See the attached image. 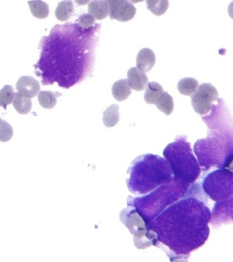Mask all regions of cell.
<instances>
[{
  "label": "cell",
  "mask_w": 233,
  "mask_h": 262,
  "mask_svg": "<svg viewBox=\"0 0 233 262\" xmlns=\"http://www.w3.org/2000/svg\"><path fill=\"white\" fill-rule=\"evenodd\" d=\"M188 185L174 178L171 183L161 186L149 195L136 198L129 196L127 205L137 210L147 228L164 209L184 196Z\"/></svg>",
  "instance_id": "obj_3"
},
{
  "label": "cell",
  "mask_w": 233,
  "mask_h": 262,
  "mask_svg": "<svg viewBox=\"0 0 233 262\" xmlns=\"http://www.w3.org/2000/svg\"><path fill=\"white\" fill-rule=\"evenodd\" d=\"M163 155L170 164L176 181L189 185L198 178L201 168L186 138H178L168 145L164 150Z\"/></svg>",
  "instance_id": "obj_4"
},
{
  "label": "cell",
  "mask_w": 233,
  "mask_h": 262,
  "mask_svg": "<svg viewBox=\"0 0 233 262\" xmlns=\"http://www.w3.org/2000/svg\"><path fill=\"white\" fill-rule=\"evenodd\" d=\"M16 91L29 99L35 98L40 90L39 82L31 76H22L16 83Z\"/></svg>",
  "instance_id": "obj_8"
},
{
  "label": "cell",
  "mask_w": 233,
  "mask_h": 262,
  "mask_svg": "<svg viewBox=\"0 0 233 262\" xmlns=\"http://www.w3.org/2000/svg\"><path fill=\"white\" fill-rule=\"evenodd\" d=\"M127 173L130 175L127 186L135 195L152 192L174 180L170 164L158 156L150 154L135 159Z\"/></svg>",
  "instance_id": "obj_2"
},
{
  "label": "cell",
  "mask_w": 233,
  "mask_h": 262,
  "mask_svg": "<svg viewBox=\"0 0 233 262\" xmlns=\"http://www.w3.org/2000/svg\"><path fill=\"white\" fill-rule=\"evenodd\" d=\"M211 215L202 201L192 197L183 199L150 223L148 241L151 246L162 249L167 247L169 257L173 253L177 256H187L203 246L208 238L207 224Z\"/></svg>",
  "instance_id": "obj_1"
},
{
  "label": "cell",
  "mask_w": 233,
  "mask_h": 262,
  "mask_svg": "<svg viewBox=\"0 0 233 262\" xmlns=\"http://www.w3.org/2000/svg\"><path fill=\"white\" fill-rule=\"evenodd\" d=\"M1 140L7 142L11 139L13 135V129L6 121L1 120Z\"/></svg>",
  "instance_id": "obj_23"
},
{
  "label": "cell",
  "mask_w": 233,
  "mask_h": 262,
  "mask_svg": "<svg viewBox=\"0 0 233 262\" xmlns=\"http://www.w3.org/2000/svg\"><path fill=\"white\" fill-rule=\"evenodd\" d=\"M227 10L228 15H229L230 18L233 19V2L230 3L229 6L228 7Z\"/></svg>",
  "instance_id": "obj_25"
},
{
  "label": "cell",
  "mask_w": 233,
  "mask_h": 262,
  "mask_svg": "<svg viewBox=\"0 0 233 262\" xmlns=\"http://www.w3.org/2000/svg\"><path fill=\"white\" fill-rule=\"evenodd\" d=\"M88 9L89 13L97 20L105 19L109 13L107 1H92L89 3Z\"/></svg>",
  "instance_id": "obj_12"
},
{
  "label": "cell",
  "mask_w": 233,
  "mask_h": 262,
  "mask_svg": "<svg viewBox=\"0 0 233 262\" xmlns=\"http://www.w3.org/2000/svg\"><path fill=\"white\" fill-rule=\"evenodd\" d=\"M156 56L154 51L149 48H143L138 53L136 64L138 69L148 73L155 64Z\"/></svg>",
  "instance_id": "obj_10"
},
{
  "label": "cell",
  "mask_w": 233,
  "mask_h": 262,
  "mask_svg": "<svg viewBox=\"0 0 233 262\" xmlns=\"http://www.w3.org/2000/svg\"><path fill=\"white\" fill-rule=\"evenodd\" d=\"M199 88L197 80L193 78H184L178 82V91L181 95L192 96Z\"/></svg>",
  "instance_id": "obj_16"
},
{
  "label": "cell",
  "mask_w": 233,
  "mask_h": 262,
  "mask_svg": "<svg viewBox=\"0 0 233 262\" xmlns=\"http://www.w3.org/2000/svg\"><path fill=\"white\" fill-rule=\"evenodd\" d=\"M231 177L228 172L217 170L210 173L206 177L203 183L205 192L215 202L222 201L227 197L228 183L231 181Z\"/></svg>",
  "instance_id": "obj_5"
},
{
  "label": "cell",
  "mask_w": 233,
  "mask_h": 262,
  "mask_svg": "<svg viewBox=\"0 0 233 262\" xmlns=\"http://www.w3.org/2000/svg\"><path fill=\"white\" fill-rule=\"evenodd\" d=\"M60 94H54L52 91H41L38 95L37 99L41 106L45 109H52L56 106L57 98Z\"/></svg>",
  "instance_id": "obj_17"
},
{
  "label": "cell",
  "mask_w": 233,
  "mask_h": 262,
  "mask_svg": "<svg viewBox=\"0 0 233 262\" xmlns=\"http://www.w3.org/2000/svg\"><path fill=\"white\" fill-rule=\"evenodd\" d=\"M127 78L131 88L136 91H143L145 90L149 81L145 72L137 67L131 68L129 70Z\"/></svg>",
  "instance_id": "obj_9"
},
{
  "label": "cell",
  "mask_w": 233,
  "mask_h": 262,
  "mask_svg": "<svg viewBox=\"0 0 233 262\" xmlns=\"http://www.w3.org/2000/svg\"><path fill=\"white\" fill-rule=\"evenodd\" d=\"M74 11V4L72 1H62L58 4L55 16L61 22L69 20L73 15Z\"/></svg>",
  "instance_id": "obj_15"
},
{
  "label": "cell",
  "mask_w": 233,
  "mask_h": 262,
  "mask_svg": "<svg viewBox=\"0 0 233 262\" xmlns=\"http://www.w3.org/2000/svg\"><path fill=\"white\" fill-rule=\"evenodd\" d=\"M163 93V89L161 84L156 82H150L144 95V100L147 104H156Z\"/></svg>",
  "instance_id": "obj_13"
},
{
  "label": "cell",
  "mask_w": 233,
  "mask_h": 262,
  "mask_svg": "<svg viewBox=\"0 0 233 262\" xmlns=\"http://www.w3.org/2000/svg\"><path fill=\"white\" fill-rule=\"evenodd\" d=\"M29 8L33 16L38 19L48 18L49 13V6L48 4L42 1L28 2Z\"/></svg>",
  "instance_id": "obj_18"
},
{
  "label": "cell",
  "mask_w": 233,
  "mask_h": 262,
  "mask_svg": "<svg viewBox=\"0 0 233 262\" xmlns=\"http://www.w3.org/2000/svg\"><path fill=\"white\" fill-rule=\"evenodd\" d=\"M103 122L108 128L116 126L120 120L119 106L112 104L103 112Z\"/></svg>",
  "instance_id": "obj_14"
},
{
  "label": "cell",
  "mask_w": 233,
  "mask_h": 262,
  "mask_svg": "<svg viewBox=\"0 0 233 262\" xmlns=\"http://www.w3.org/2000/svg\"><path fill=\"white\" fill-rule=\"evenodd\" d=\"M146 3L147 10L156 16L163 15L169 6L168 1H147Z\"/></svg>",
  "instance_id": "obj_22"
},
{
  "label": "cell",
  "mask_w": 233,
  "mask_h": 262,
  "mask_svg": "<svg viewBox=\"0 0 233 262\" xmlns=\"http://www.w3.org/2000/svg\"><path fill=\"white\" fill-rule=\"evenodd\" d=\"M219 93L215 86L209 83H203L192 96V105L195 112L200 115L208 113L211 105L217 101Z\"/></svg>",
  "instance_id": "obj_6"
},
{
  "label": "cell",
  "mask_w": 233,
  "mask_h": 262,
  "mask_svg": "<svg viewBox=\"0 0 233 262\" xmlns=\"http://www.w3.org/2000/svg\"><path fill=\"white\" fill-rule=\"evenodd\" d=\"M13 107L20 115H27L32 109V100L31 99L25 98L19 94L18 92L16 93Z\"/></svg>",
  "instance_id": "obj_20"
},
{
  "label": "cell",
  "mask_w": 233,
  "mask_h": 262,
  "mask_svg": "<svg viewBox=\"0 0 233 262\" xmlns=\"http://www.w3.org/2000/svg\"><path fill=\"white\" fill-rule=\"evenodd\" d=\"M114 98L118 101H123L131 95V88L127 79H120L113 84L112 89Z\"/></svg>",
  "instance_id": "obj_11"
},
{
  "label": "cell",
  "mask_w": 233,
  "mask_h": 262,
  "mask_svg": "<svg viewBox=\"0 0 233 262\" xmlns=\"http://www.w3.org/2000/svg\"><path fill=\"white\" fill-rule=\"evenodd\" d=\"M15 98L13 88L11 85H5L0 91V106L7 110V105H10Z\"/></svg>",
  "instance_id": "obj_21"
},
{
  "label": "cell",
  "mask_w": 233,
  "mask_h": 262,
  "mask_svg": "<svg viewBox=\"0 0 233 262\" xmlns=\"http://www.w3.org/2000/svg\"><path fill=\"white\" fill-rule=\"evenodd\" d=\"M110 19L127 22L134 18L137 9L129 1H108Z\"/></svg>",
  "instance_id": "obj_7"
},
{
  "label": "cell",
  "mask_w": 233,
  "mask_h": 262,
  "mask_svg": "<svg viewBox=\"0 0 233 262\" xmlns=\"http://www.w3.org/2000/svg\"><path fill=\"white\" fill-rule=\"evenodd\" d=\"M156 105L159 111L163 112L166 116L171 115L175 107L173 99L167 92H163L162 95L157 100Z\"/></svg>",
  "instance_id": "obj_19"
},
{
  "label": "cell",
  "mask_w": 233,
  "mask_h": 262,
  "mask_svg": "<svg viewBox=\"0 0 233 262\" xmlns=\"http://www.w3.org/2000/svg\"><path fill=\"white\" fill-rule=\"evenodd\" d=\"M77 21L80 27L88 28L95 23V18L90 14H86L79 16Z\"/></svg>",
  "instance_id": "obj_24"
}]
</instances>
